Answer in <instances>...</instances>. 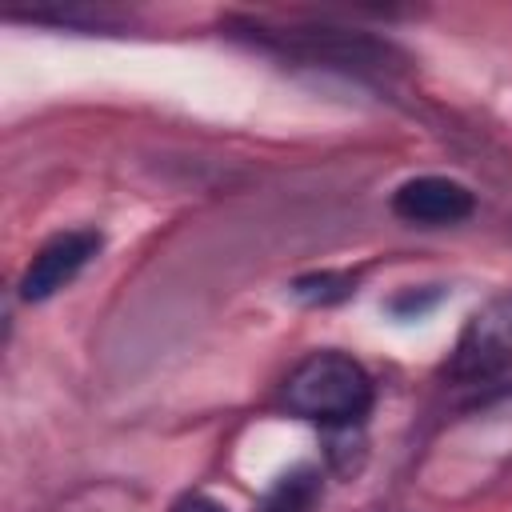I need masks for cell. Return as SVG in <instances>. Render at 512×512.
<instances>
[{"label":"cell","mask_w":512,"mask_h":512,"mask_svg":"<svg viewBox=\"0 0 512 512\" xmlns=\"http://www.w3.org/2000/svg\"><path fill=\"white\" fill-rule=\"evenodd\" d=\"M280 400L292 416L308 424H320L328 432H352L372 412L376 388L360 360H352L348 352L324 348V352L304 356L288 372Z\"/></svg>","instance_id":"cell-1"},{"label":"cell","mask_w":512,"mask_h":512,"mask_svg":"<svg viewBox=\"0 0 512 512\" xmlns=\"http://www.w3.org/2000/svg\"><path fill=\"white\" fill-rule=\"evenodd\" d=\"M172 512H228L220 500H212V496H204V492H188V496H180L176 504H172Z\"/></svg>","instance_id":"cell-7"},{"label":"cell","mask_w":512,"mask_h":512,"mask_svg":"<svg viewBox=\"0 0 512 512\" xmlns=\"http://www.w3.org/2000/svg\"><path fill=\"white\" fill-rule=\"evenodd\" d=\"M512 364V292L488 300L480 312L468 316L452 356H448V380L476 384Z\"/></svg>","instance_id":"cell-2"},{"label":"cell","mask_w":512,"mask_h":512,"mask_svg":"<svg viewBox=\"0 0 512 512\" xmlns=\"http://www.w3.org/2000/svg\"><path fill=\"white\" fill-rule=\"evenodd\" d=\"M352 276L348 272H312V276H300L292 284V296L304 300V304H336L344 296H352Z\"/></svg>","instance_id":"cell-6"},{"label":"cell","mask_w":512,"mask_h":512,"mask_svg":"<svg viewBox=\"0 0 512 512\" xmlns=\"http://www.w3.org/2000/svg\"><path fill=\"white\" fill-rule=\"evenodd\" d=\"M476 208V196L448 176H412L392 192V212L408 224L424 228H444L468 220Z\"/></svg>","instance_id":"cell-4"},{"label":"cell","mask_w":512,"mask_h":512,"mask_svg":"<svg viewBox=\"0 0 512 512\" xmlns=\"http://www.w3.org/2000/svg\"><path fill=\"white\" fill-rule=\"evenodd\" d=\"M100 252V232L92 228H72V232H60L52 236L48 244L36 248V256L28 260L24 276H20V300L36 304V300H48L56 296L64 284H72L80 276V268Z\"/></svg>","instance_id":"cell-3"},{"label":"cell","mask_w":512,"mask_h":512,"mask_svg":"<svg viewBox=\"0 0 512 512\" xmlns=\"http://www.w3.org/2000/svg\"><path fill=\"white\" fill-rule=\"evenodd\" d=\"M320 496H324L320 472H316L312 464H296V468H288V472L264 492V500H260L256 512H316Z\"/></svg>","instance_id":"cell-5"}]
</instances>
